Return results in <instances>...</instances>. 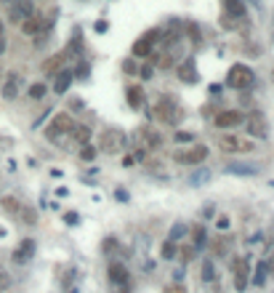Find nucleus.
Here are the masks:
<instances>
[{
	"label": "nucleus",
	"instance_id": "f257e3e1",
	"mask_svg": "<svg viewBox=\"0 0 274 293\" xmlns=\"http://www.w3.org/2000/svg\"><path fill=\"white\" fill-rule=\"evenodd\" d=\"M155 120L168 123V126H179V123L184 120V110L176 104L173 96H160L157 107H155Z\"/></svg>",
	"mask_w": 274,
	"mask_h": 293
},
{
	"label": "nucleus",
	"instance_id": "f03ea898",
	"mask_svg": "<svg viewBox=\"0 0 274 293\" xmlns=\"http://www.w3.org/2000/svg\"><path fill=\"white\" fill-rule=\"evenodd\" d=\"M96 144H99L96 149H101L104 155H120L125 149V133L120 128H104L99 133V142Z\"/></svg>",
	"mask_w": 274,
	"mask_h": 293
},
{
	"label": "nucleus",
	"instance_id": "7ed1b4c3",
	"mask_svg": "<svg viewBox=\"0 0 274 293\" xmlns=\"http://www.w3.org/2000/svg\"><path fill=\"white\" fill-rule=\"evenodd\" d=\"M250 83H253V70H250L248 64H232L229 67V72H226V86L229 88L242 91V88H248Z\"/></svg>",
	"mask_w": 274,
	"mask_h": 293
},
{
	"label": "nucleus",
	"instance_id": "20e7f679",
	"mask_svg": "<svg viewBox=\"0 0 274 293\" xmlns=\"http://www.w3.org/2000/svg\"><path fill=\"white\" fill-rule=\"evenodd\" d=\"M72 126H75V120H72L70 115H64V112H59V115H56L54 120H51V126L45 128V139L56 144V139H61L64 133H70V131H72Z\"/></svg>",
	"mask_w": 274,
	"mask_h": 293
},
{
	"label": "nucleus",
	"instance_id": "39448f33",
	"mask_svg": "<svg viewBox=\"0 0 274 293\" xmlns=\"http://www.w3.org/2000/svg\"><path fill=\"white\" fill-rule=\"evenodd\" d=\"M205 157H208V146L197 144L192 149H179L173 155V160L181 163V165H200V163H205Z\"/></svg>",
	"mask_w": 274,
	"mask_h": 293
},
{
	"label": "nucleus",
	"instance_id": "423d86ee",
	"mask_svg": "<svg viewBox=\"0 0 274 293\" xmlns=\"http://www.w3.org/2000/svg\"><path fill=\"white\" fill-rule=\"evenodd\" d=\"M32 14H35V3H32V0H11L8 19L14 21V24H21V21L30 19Z\"/></svg>",
	"mask_w": 274,
	"mask_h": 293
},
{
	"label": "nucleus",
	"instance_id": "0eeeda50",
	"mask_svg": "<svg viewBox=\"0 0 274 293\" xmlns=\"http://www.w3.org/2000/svg\"><path fill=\"white\" fill-rule=\"evenodd\" d=\"M245 131H248V136H253V139H264L266 133H269L266 117L261 115V112H253V115H248V117H245Z\"/></svg>",
	"mask_w": 274,
	"mask_h": 293
},
{
	"label": "nucleus",
	"instance_id": "6e6552de",
	"mask_svg": "<svg viewBox=\"0 0 274 293\" xmlns=\"http://www.w3.org/2000/svg\"><path fill=\"white\" fill-rule=\"evenodd\" d=\"M157 37H160V30H152V32H146V35H141L139 40L133 43V56L136 59H146V56L152 54V48H155Z\"/></svg>",
	"mask_w": 274,
	"mask_h": 293
},
{
	"label": "nucleus",
	"instance_id": "1a4fd4ad",
	"mask_svg": "<svg viewBox=\"0 0 274 293\" xmlns=\"http://www.w3.org/2000/svg\"><path fill=\"white\" fill-rule=\"evenodd\" d=\"M253 142H248V139H237L232 136V133H226V136L219 139V149L221 152H250L253 149Z\"/></svg>",
	"mask_w": 274,
	"mask_h": 293
},
{
	"label": "nucleus",
	"instance_id": "9d476101",
	"mask_svg": "<svg viewBox=\"0 0 274 293\" xmlns=\"http://www.w3.org/2000/svg\"><path fill=\"white\" fill-rule=\"evenodd\" d=\"M245 120V115L242 112H237V110H224V112H219L216 115V128H235V126H239V123Z\"/></svg>",
	"mask_w": 274,
	"mask_h": 293
},
{
	"label": "nucleus",
	"instance_id": "9b49d317",
	"mask_svg": "<svg viewBox=\"0 0 274 293\" xmlns=\"http://www.w3.org/2000/svg\"><path fill=\"white\" fill-rule=\"evenodd\" d=\"M248 275H250L248 258H235V285H237L239 293L248 288Z\"/></svg>",
	"mask_w": 274,
	"mask_h": 293
},
{
	"label": "nucleus",
	"instance_id": "f8f14e48",
	"mask_svg": "<svg viewBox=\"0 0 274 293\" xmlns=\"http://www.w3.org/2000/svg\"><path fill=\"white\" fill-rule=\"evenodd\" d=\"M226 173H232V176H258L261 165L258 163H229Z\"/></svg>",
	"mask_w": 274,
	"mask_h": 293
},
{
	"label": "nucleus",
	"instance_id": "ddd939ff",
	"mask_svg": "<svg viewBox=\"0 0 274 293\" xmlns=\"http://www.w3.org/2000/svg\"><path fill=\"white\" fill-rule=\"evenodd\" d=\"M72 80H75V77H72V70H59L54 75V93H67L70 91V86H72Z\"/></svg>",
	"mask_w": 274,
	"mask_h": 293
},
{
	"label": "nucleus",
	"instance_id": "4468645a",
	"mask_svg": "<svg viewBox=\"0 0 274 293\" xmlns=\"http://www.w3.org/2000/svg\"><path fill=\"white\" fill-rule=\"evenodd\" d=\"M35 248H37L35 240H24V243L14 251V264H27L32 256H35Z\"/></svg>",
	"mask_w": 274,
	"mask_h": 293
},
{
	"label": "nucleus",
	"instance_id": "2eb2a0df",
	"mask_svg": "<svg viewBox=\"0 0 274 293\" xmlns=\"http://www.w3.org/2000/svg\"><path fill=\"white\" fill-rule=\"evenodd\" d=\"M179 77L181 83H189V86H195L197 83V67H195V59H184V64L179 67Z\"/></svg>",
	"mask_w": 274,
	"mask_h": 293
},
{
	"label": "nucleus",
	"instance_id": "dca6fc26",
	"mask_svg": "<svg viewBox=\"0 0 274 293\" xmlns=\"http://www.w3.org/2000/svg\"><path fill=\"white\" fill-rule=\"evenodd\" d=\"M107 275H110V280L115 285H125V283H128V269H125V264H120V261H112Z\"/></svg>",
	"mask_w": 274,
	"mask_h": 293
},
{
	"label": "nucleus",
	"instance_id": "f3484780",
	"mask_svg": "<svg viewBox=\"0 0 274 293\" xmlns=\"http://www.w3.org/2000/svg\"><path fill=\"white\" fill-rule=\"evenodd\" d=\"M19 86H21V77L11 72V75H8V80H5V86H3V99L14 101L16 96H19Z\"/></svg>",
	"mask_w": 274,
	"mask_h": 293
},
{
	"label": "nucleus",
	"instance_id": "a211bd4d",
	"mask_svg": "<svg viewBox=\"0 0 274 293\" xmlns=\"http://www.w3.org/2000/svg\"><path fill=\"white\" fill-rule=\"evenodd\" d=\"M125 96H128L130 110H141V104H144V91H141V86H130L128 91H125Z\"/></svg>",
	"mask_w": 274,
	"mask_h": 293
},
{
	"label": "nucleus",
	"instance_id": "6ab92c4d",
	"mask_svg": "<svg viewBox=\"0 0 274 293\" xmlns=\"http://www.w3.org/2000/svg\"><path fill=\"white\" fill-rule=\"evenodd\" d=\"M224 14L235 16V19H242L245 16V3L242 0H224Z\"/></svg>",
	"mask_w": 274,
	"mask_h": 293
},
{
	"label": "nucleus",
	"instance_id": "aec40b11",
	"mask_svg": "<svg viewBox=\"0 0 274 293\" xmlns=\"http://www.w3.org/2000/svg\"><path fill=\"white\" fill-rule=\"evenodd\" d=\"M0 205H3V211H5V213H11V216H19L21 208H24L19 200H16V197H11V195H8V197H3V200H0Z\"/></svg>",
	"mask_w": 274,
	"mask_h": 293
},
{
	"label": "nucleus",
	"instance_id": "412c9836",
	"mask_svg": "<svg viewBox=\"0 0 274 293\" xmlns=\"http://www.w3.org/2000/svg\"><path fill=\"white\" fill-rule=\"evenodd\" d=\"M72 139H75V142L83 146V144H88L91 142V128H85V126H72Z\"/></svg>",
	"mask_w": 274,
	"mask_h": 293
},
{
	"label": "nucleus",
	"instance_id": "4be33fe9",
	"mask_svg": "<svg viewBox=\"0 0 274 293\" xmlns=\"http://www.w3.org/2000/svg\"><path fill=\"white\" fill-rule=\"evenodd\" d=\"M205 240H208V232H205V227H202V224L192 229V243H195L192 248H195V251H200V248H205Z\"/></svg>",
	"mask_w": 274,
	"mask_h": 293
},
{
	"label": "nucleus",
	"instance_id": "5701e85b",
	"mask_svg": "<svg viewBox=\"0 0 274 293\" xmlns=\"http://www.w3.org/2000/svg\"><path fill=\"white\" fill-rule=\"evenodd\" d=\"M266 275H269V261H261L258 264V269H256V275H253V285H264L266 283Z\"/></svg>",
	"mask_w": 274,
	"mask_h": 293
},
{
	"label": "nucleus",
	"instance_id": "b1692460",
	"mask_svg": "<svg viewBox=\"0 0 274 293\" xmlns=\"http://www.w3.org/2000/svg\"><path fill=\"white\" fill-rule=\"evenodd\" d=\"M160 256H163V258H176V256H179V245L170 243V240H165L163 248H160Z\"/></svg>",
	"mask_w": 274,
	"mask_h": 293
},
{
	"label": "nucleus",
	"instance_id": "393cba45",
	"mask_svg": "<svg viewBox=\"0 0 274 293\" xmlns=\"http://www.w3.org/2000/svg\"><path fill=\"white\" fill-rule=\"evenodd\" d=\"M96 155H99V149H96L93 144H83V146H80V157H83L85 163L96 160Z\"/></svg>",
	"mask_w": 274,
	"mask_h": 293
},
{
	"label": "nucleus",
	"instance_id": "a878e982",
	"mask_svg": "<svg viewBox=\"0 0 274 293\" xmlns=\"http://www.w3.org/2000/svg\"><path fill=\"white\" fill-rule=\"evenodd\" d=\"M64 56L67 54H59V56H54V59H48V61H45V64H43V70L45 72H48V75H51V72H59V67H61V61H64Z\"/></svg>",
	"mask_w": 274,
	"mask_h": 293
},
{
	"label": "nucleus",
	"instance_id": "bb28decb",
	"mask_svg": "<svg viewBox=\"0 0 274 293\" xmlns=\"http://www.w3.org/2000/svg\"><path fill=\"white\" fill-rule=\"evenodd\" d=\"M200 277H202V283H213L216 269H213V264H210V261H205V264H202V269H200Z\"/></svg>",
	"mask_w": 274,
	"mask_h": 293
},
{
	"label": "nucleus",
	"instance_id": "cd10ccee",
	"mask_svg": "<svg viewBox=\"0 0 274 293\" xmlns=\"http://www.w3.org/2000/svg\"><path fill=\"white\" fill-rule=\"evenodd\" d=\"M208 179H210V171L205 168V171H197L195 176L189 179V184H192V187H200V184H202V182H208Z\"/></svg>",
	"mask_w": 274,
	"mask_h": 293
},
{
	"label": "nucleus",
	"instance_id": "c85d7f7f",
	"mask_svg": "<svg viewBox=\"0 0 274 293\" xmlns=\"http://www.w3.org/2000/svg\"><path fill=\"white\" fill-rule=\"evenodd\" d=\"M184 235H186V227H184V224H173V229H170V243H176V240H181V238H184Z\"/></svg>",
	"mask_w": 274,
	"mask_h": 293
},
{
	"label": "nucleus",
	"instance_id": "c756f323",
	"mask_svg": "<svg viewBox=\"0 0 274 293\" xmlns=\"http://www.w3.org/2000/svg\"><path fill=\"white\" fill-rule=\"evenodd\" d=\"M43 96H45V86H43V83H35V86H30V99L40 101Z\"/></svg>",
	"mask_w": 274,
	"mask_h": 293
},
{
	"label": "nucleus",
	"instance_id": "7c9ffc66",
	"mask_svg": "<svg viewBox=\"0 0 274 293\" xmlns=\"http://www.w3.org/2000/svg\"><path fill=\"white\" fill-rule=\"evenodd\" d=\"M21 219H24V224H35L37 221V213L32 211V208H21V213H19Z\"/></svg>",
	"mask_w": 274,
	"mask_h": 293
},
{
	"label": "nucleus",
	"instance_id": "2f4dec72",
	"mask_svg": "<svg viewBox=\"0 0 274 293\" xmlns=\"http://www.w3.org/2000/svg\"><path fill=\"white\" fill-rule=\"evenodd\" d=\"M195 253H197V251H195V248H192V245H184V248H181V251H179V256L184 258V264H189L192 258H195Z\"/></svg>",
	"mask_w": 274,
	"mask_h": 293
},
{
	"label": "nucleus",
	"instance_id": "473e14b6",
	"mask_svg": "<svg viewBox=\"0 0 274 293\" xmlns=\"http://www.w3.org/2000/svg\"><path fill=\"white\" fill-rule=\"evenodd\" d=\"M152 75H155L152 64H141V67H139V77H141V80H152Z\"/></svg>",
	"mask_w": 274,
	"mask_h": 293
},
{
	"label": "nucleus",
	"instance_id": "72a5a7b5",
	"mask_svg": "<svg viewBox=\"0 0 274 293\" xmlns=\"http://www.w3.org/2000/svg\"><path fill=\"white\" fill-rule=\"evenodd\" d=\"M237 21H239V19H235V16H229V14H224V16H221V27H226V30H235V27H237Z\"/></svg>",
	"mask_w": 274,
	"mask_h": 293
},
{
	"label": "nucleus",
	"instance_id": "f704fd0d",
	"mask_svg": "<svg viewBox=\"0 0 274 293\" xmlns=\"http://www.w3.org/2000/svg\"><path fill=\"white\" fill-rule=\"evenodd\" d=\"M11 288V275L8 272H0V293H5Z\"/></svg>",
	"mask_w": 274,
	"mask_h": 293
},
{
	"label": "nucleus",
	"instance_id": "c9c22d12",
	"mask_svg": "<svg viewBox=\"0 0 274 293\" xmlns=\"http://www.w3.org/2000/svg\"><path fill=\"white\" fill-rule=\"evenodd\" d=\"M64 224H70V227H75V224H80V216L75 211H67L64 213Z\"/></svg>",
	"mask_w": 274,
	"mask_h": 293
},
{
	"label": "nucleus",
	"instance_id": "e433bc0d",
	"mask_svg": "<svg viewBox=\"0 0 274 293\" xmlns=\"http://www.w3.org/2000/svg\"><path fill=\"white\" fill-rule=\"evenodd\" d=\"M144 136L149 139V146H160V133H155V131H144Z\"/></svg>",
	"mask_w": 274,
	"mask_h": 293
},
{
	"label": "nucleus",
	"instance_id": "4c0bfd02",
	"mask_svg": "<svg viewBox=\"0 0 274 293\" xmlns=\"http://www.w3.org/2000/svg\"><path fill=\"white\" fill-rule=\"evenodd\" d=\"M192 139H195V136H192V133H186V131H179V133H176V142H179V144H186V142H192Z\"/></svg>",
	"mask_w": 274,
	"mask_h": 293
},
{
	"label": "nucleus",
	"instance_id": "58836bf2",
	"mask_svg": "<svg viewBox=\"0 0 274 293\" xmlns=\"http://www.w3.org/2000/svg\"><path fill=\"white\" fill-rule=\"evenodd\" d=\"M165 293H186V288L181 283H173V285H168V288H165Z\"/></svg>",
	"mask_w": 274,
	"mask_h": 293
},
{
	"label": "nucleus",
	"instance_id": "ea45409f",
	"mask_svg": "<svg viewBox=\"0 0 274 293\" xmlns=\"http://www.w3.org/2000/svg\"><path fill=\"white\" fill-rule=\"evenodd\" d=\"M170 64H173L170 54H163V59H157V67H163V70H165V67H170Z\"/></svg>",
	"mask_w": 274,
	"mask_h": 293
},
{
	"label": "nucleus",
	"instance_id": "a19ab883",
	"mask_svg": "<svg viewBox=\"0 0 274 293\" xmlns=\"http://www.w3.org/2000/svg\"><path fill=\"white\" fill-rule=\"evenodd\" d=\"M123 70L133 75V72H139V67H136V61H133V59H128V61H125V64H123Z\"/></svg>",
	"mask_w": 274,
	"mask_h": 293
},
{
	"label": "nucleus",
	"instance_id": "79ce46f5",
	"mask_svg": "<svg viewBox=\"0 0 274 293\" xmlns=\"http://www.w3.org/2000/svg\"><path fill=\"white\" fill-rule=\"evenodd\" d=\"M216 227H219L221 232H226V229H229V219H226V216H219V221H216Z\"/></svg>",
	"mask_w": 274,
	"mask_h": 293
},
{
	"label": "nucleus",
	"instance_id": "37998d69",
	"mask_svg": "<svg viewBox=\"0 0 274 293\" xmlns=\"http://www.w3.org/2000/svg\"><path fill=\"white\" fill-rule=\"evenodd\" d=\"M85 75H88V64H80L77 70L72 72V77H85Z\"/></svg>",
	"mask_w": 274,
	"mask_h": 293
},
{
	"label": "nucleus",
	"instance_id": "c03bdc74",
	"mask_svg": "<svg viewBox=\"0 0 274 293\" xmlns=\"http://www.w3.org/2000/svg\"><path fill=\"white\" fill-rule=\"evenodd\" d=\"M115 245H117V243H115V240L110 238V240H104V245H101V251H104V253H112V251H115Z\"/></svg>",
	"mask_w": 274,
	"mask_h": 293
},
{
	"label": "nucleus",
	"instance_id": "a18cd8bd",
	"mask_svg": "<svg viewBox=\"0 0 274 293\" xmlns=\"http://www.w3.org/2000/svg\"><path fill=\"white\" fill-rule=\"evenodd\" d=\"M213 213H216L213 205H205V208H202V219H213Z\"/></svg>",
	"mask_w": 274,
	"mask_h": 293
},
{
	"label": "nucleus",
	"instance_id": "49530a36",
	"mask_svg": "<svg viewBox=\"0 0 274 293\" xmlns=\"http://www.w3.org/2000/svg\"><path fill=\"white\" fill-rule=\"evenodd\" d=\"M115 197H117V200H123V202H128V192H125V189H117Z\"/></svg>",
	"mask_w": 274,
	"mask_h": 293
},
{
	"label": "nucleus",
	"instance_id": "de8ad7c7",
	"mask_svg": "<svg viewBox=\"0 0 274 293\" xmlns=\"http://www.w3.org/2000/svg\"><path fill=\"white\" fill-rule=\"evenodd\" d=\"M70 107H72V110H83V101H80V99H72Z\"/></svg>",
	"mask_w": 274,
	"mask_h": 293
},
{
	"label": "nucleus",
	"instance_id": "09e8293b",
	"mask_svg": "<svg viewBox=\"0 0 274 293\" xmlns=\"http://www.w3.org/2000/svg\"><path fill=\"white\" fill-rule=\"evenodd\" d=\"M173 277H176V283H181V280H184V269H176Z\"/></svg>",
	"mask_w": 274,
	"mask_h": 293
},
{
	"label": "nucleus",
	"instance_id": "8fccbe9b",
	"mask_svg": "<svg viewBox=\"0 0 274 293\" xmlns=\"http://www.w3.org/2000/svg\"><path fill=\"white\" fill-rule=\"evenodd\" d=\"M107 30V21H96V32H104Z\"/></svg>",
	"mask_w": 274,
	"mask_h": 293
},
{
	"label": "nucleus",
	"instance_id": "3c124183",
	"mask_svg": "<svg viewBox=\"0 0 274 293\" xmlns=\"http://www.w3.org/2000/svg\"><path fill=\"white\" fill-rule=\"evenodd\" d=\"M3 51H5V40L0 37V54H3Z\"/></svg>",
	"mask_w": 274,
	"mask_h": 293
},
{
	"label": "nucleus",
	"instance_id": "603ef678",
	"mask_svg": "<svg viewBox=\"0 0 274 293\" xmlns=\"http://www.w3.org/2000/svg\"><path fill=\"white\" fill-rule=\"evenodd\" d=\"M0 37H3V19H0Z\"/></svg>",
	"mask_w": 274,
	"mask_h": 293
},
{
	"label": "nucleus",
	"instance_id": "864d4df0",
	"mask_svg": "<svg viewBox=\"0 0 274 293\" xmlns=\"http://www.w3.org/2000/svg\"><path fill=\"white\" fill-rule=\"evenodd\" d=\"M269 187H272V189H274V179H272V182H269Z\"/></svg>",
	"mask_w": 274,
	"mask_h": 293
},
{
	"label": "nucleus",
	"instance_id": "5fc2aeb1",
	"mask_svg": "<svg viewBox=\"0 0 274 293\" xmlns=\"http://www.w3.org/2000/svg\"><path fill=\"white\" fill-rule=\"evenodd\" d=\"M70 293H77V288H72V291H70Z\"/></svg>",
	"mask_w": 274,
	"mask_h": 293
},
{
	"label": "nucleus",
	"instance_id": "6e6d98bb",
	"mask_svg": "<svg viewBox=\"0 0 274 293\" xmlns=\"http://www.w3.org/2000/svg\"><path fill=\"white\" fill-rule=\"evenodd\" d=\"M272 83H274V70H272Z\"/></svg>",
	"mask_w": 274,
	"mask_h": 293
},
{
	"label": "nucleus",
	"instance_id": "4d7b16f0",
	"mask_svg": "<svg viewBox=\"0 0 274 293\" xmlns=\"http://www.w3.org/2000/svg\"><path fill=\"white\" fill-rule=\"evenodd\" d=\"M5 3H11V0H5Z\"/></svg>",
	"mask_w": 274,
	"mask_h": 293
}]
</instances>
